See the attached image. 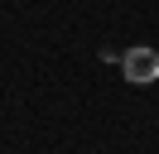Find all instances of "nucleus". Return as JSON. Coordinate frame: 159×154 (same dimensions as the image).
I'll return each instance as SVG.
<instances>
[{
  "mask_svg": "<svg viewBox=\"0 0 159 154\" xmlns=\"http://www.w3.org/2000/svg\"><path fill=\"white\" fill-rule=\"evenodd\" d=\"M120 72H125L130 87H149V82H159V48H149V43L125 48V53H120Z\"/></svg>",
  "mask_w": 159,
  "mask_h": 154,
  "instance_id": "nucleus-1",
  "label": "nucleus"
}]
</instances>
